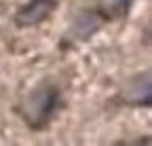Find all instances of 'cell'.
<instances>
[{
    "instance_id": "obj_1",
    "label": "cell",
    "mask_w": 152,
    "mask_h": 146,
    "mask_svg": "<svg viewBox=\"0 0 152 146\" xmlns=\"http://www.w3.org/2000/svg\"><path fill=\"white\" fill-rule=\"evenodd\" d=\"M64 106L61 89L53 83H38L17 106V114L32 131H42L51 125Z\"/></svg>"
},
{
    "instance_id": "obj_2",
    "label": "cell",
    "mask_w": 152,
    "mask_h": 146,
    "mask_svg": "<svg viewBox=\"0 0 152 146\" xmlns=\"http://www.w3.org/2000/svg\"><path fill=\"white\" fill-rule=\"evenodd\" d=\"M104 15L95 9H87V11H80L78 17L72 21V26L68 28L66 36H64V45H78V43H87L91 36L97 32L104 23Z\"/></svg>"
},
{
    "instance_id": "obj_3",
    "label": "cell",
    "mask_w": 152,
    "mask_h": 146,
    "mask_svg": "<svg viewBox=\"0 0 152 146\" xmlns=\"http://www.w3.org/2000/svg\"><path fill=\"white\" fill-rule=\"evenodd\" d=\"M59 0H28L23 7H19L15 13V26L17 28H32L49 19L51 13L57 9Z\"/></svg>"
},
{
    "instance_id": "obj_4",
    "label": "cell",
    "mask_w": 152,
    "mask_h": 146,
    "mask_svg": "<svg viewBox=\"0 0 152 146\" xmlns=\"http://www.w3.org/2000/svg\"><path fill=\"white\" fill-rule=\"evenodd\" d=\"M150 74L137 76L133 83L127 85V91H125V102L131 104V106H150Z\"/></svg>"
},
{
    "instance_id": "obj_5",
    "label": "cell",
    "mask_w": 152,
    "mask_h": 146,
    "mask_svg": "<svg viewBox=\"0 0 152 146\" xmlns=\"http://www.w3.org/2000/svg\"><path fill=\"white\" fill-rule=\"evenodd\" d=\"M133 0H99L97 11L104 15V19H118V17H125L131 9Z\"/></svg>"
}]
</instances>
